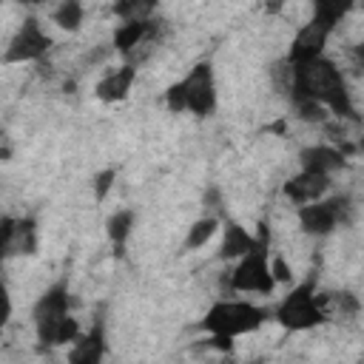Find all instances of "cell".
I'll return each mask as SVG.
<instances>
[{
	"label": "cell",
	"instance_id": "cell-1",
	"mask_svg": "<svg viewBox=\"0 0 364 364\" xmlns=\"http://www.w3.org/2000/svg\"><path fill=\"white\" fill-rule=\"evenodd\" d=\"M290 91H293V100H316V102L327 105L330 114L355 119V108H353V100L347 91L344 74L324 54L310 63L290 65Z\"/></svg>",
	"mask_w": 364,
	"mask_h": 364
},
{
	"label": "cell",
	"instance_id": "cell-2",
	"mask_svg": "<svg viewBox=\"0 0 364 364\" xmlns=\"http://www.w3.org/2000/svg\"><path fill=\"white\" fill-rule=\"evenodd\" d=\"M270 313L253 301H239V299H219L208 307L205 318L199 327L205 333H225V336H247L256 333Z\"/></svg>",
	"mask_w": 364,
	"mask_h": 364
},
{
	"label": "cell",
	"instance_id": "cell-3",
	"mask_svg": "<svg viewBox=\"0 0 364 364\" xmlns=\"http://www.w3.org/2000/svg\"><path fill=\"white\" fill-rule=\"evenodd\" d=\"M273 318L290 330V333H304V330H313L318 324H324L330 316L327 310L318 304L316 299V284L313 282H304V284H296L273 310Z\"/></svg>",
	"mask_w": 364,
	"mask_h": 364
},
{
	"label": "cell",
	"instance_id": "cell-4",
	"mask_svg": "<svg viewBox=\"0 0 364 364\" xmlns=\"http://www.w3.org/2000/svg\"><path fill=\"white\" fill-rule=\"evenodd\" d=\"M259 245L245 253L242 259H236V267L230 270V290L236 293H273L276 287V279H273V270H270V247H267V228L262 225L259 230Z\"/></svg>",
	"mask_w": 364,
	"mask_h": 364
},
{
	"label": "cell",
	"instance_id": "cell-5",
	"mask_svg": "<svg viewBox=\"0 0 364 364\" xmlns=\"http://www.w3.org/2000/svg\"><path fill=\"white\" fill-rule=\"evenodd\" d=\"M347 196H330V199H316V202H307V205H299L296 208V216H299V225L304 233L310 236H327L338 228V222H344L347 216Z\"/></svg>",
	"mask_w": 364,
	"mask_h": 364
},
{
	"label": "cell",
	"instance_id": "cell-6",
	"mask_svg": "<svg viewBox=\"0 0 364 364\" xmlns=\"http://www.w3.org/2000/svg\"><path fill=\"white\" fill-rule=\"evenodd\" d=\"M51 48V37L43 31V26L34 17H26L23 26L11 34L6 51H3V63L14 65V63H34L40 57H46Z\"/></svg>",
	"mask_w": 364,
	"mask_h": 364
},
{
	"label": "cell",
	"instance_id": "cell-7",
	"mask_svg": "<svg viewBox=\"0 0 364 364\" xmlns=\"http://www.w3.org/2000/svg\"><path fill=\"white\" fill-rule=\"evenodd\" d=\"M68 313V287L63 282L51 284L31 307V318H34V333L37 341L46 347H54V324Z\"/></svg>",
	"mask_w": 364,
	"mask_h": 364
},
{
	"label": "cell",
	"instance_id": "cell-8",
	"mask_svg": "<svg viewBox=\"0 0 364 364\" xmlns=\"http://www.w3.org/2000/svg\"><path fill=\"white\" fill-rule=\"evenodd\" d=\"M182 80H185V91H188V111L196 114V117H210L216 111V77H213V65L208 60H202Z\"/></svg>",
	"mask_w": 364,
	"mask_h": 364
},
{
	"label": "cell",
	"instance_id": "cell-9",
	"mask_svg": "<svg viewBox=\"0 0 364 364\" xmlns=\"http://www.w3.org/2000/svg\"><path fill=\"white\" fill-rule=\"evenodd\" d=\"M327 188H330V176L327 173H318V171H299V173H293L284 185H282V193H284V199L290 202V205H307V202H316V199H321L324 193H327Z\"/></svg>",
	"mask_w": 364,
	"mask_h": 364
},
{
	"label": "cell",
	"instance_id": "cell-10",
	"mask_svg": "<svg viewBox=\"0 0 364 364\" xmlns=\"http://www.w3.org/2000/svg\"><path fill=\"white\" fill-rule=\"evenodd\" d=\"M327 40H330V31H324L321 26H316L313 20H307V23L296 31V37H293V43H290L287 65H299V63H310V60L321 57Z\"/></svg>",
	"mask_w": 364,
	"mask_h": 364
},
{
	"label": "cell",
	"instance_id": "cell-11",
	"mask_svg": "<svg viewBox=\"0 0 364 364\" xmlns=\"http://www.w3.org/2000/svg\"><path fill=\"white\" fill-rule=\"evenodd\" d=\"M259 233L247 230L242 222L236 219H225L222 225V245H219V259H242L245 253H250L259 245Z\"/></svg>",
	"mask_w": 364,
	"mask_h": 364
},
{
	"label": "cell",
	"instance_id": "cell-12",
	"mask_svg": "<svg viewBox=\"0 0 364 364\" xmlns=\"http://www.w3.org/2000/svg\"><path fill=\"white\" fill-rule=\"evenodd\" d=\"M134 80H136V65H134V63H125V65L108 71V74L97 82L94 94H97L102 102H122V100L131 94Z\"/></svg>",
	"mask_w": 364,
	"mask_h": 364
},
{
	"label": "cell",
	"instance_id": "cell-13",
	"mask_svg": "<svg viewBox=\"0 0 364 364\" xmlns=\"http://www.w3.org/2000/svg\"><path fill=\"white\" fill-rule=\"evenodd\" d=\"M344 154L341 148H330V145H310L299 154V165L304 171H318V173H336L341 165H344Z\"/></svg>",
	"mask_w": 364,
	"mask_h": 364
},
{
	"label": "cell",
	"instance_id": "cell-14",
	"mask_svg": "<svg viewBox=\"0 0 364 364\" xmlns=\"http://www.w3.org/2000/svg\"><path fill=\"white\" fill-rule=\"evenodd\" d=\"M105 355V336H102V324H94V330H88L85 336H80L68 353L71 364H97Z\"/></svg>",
	"mask_w": 364,
	"mask_h": 364
},
{
	"label": "cell",
	"instance_id": "cell-15",
	"mask_svg": "<svg viewBox=\"0 0 364 364\" xmlns=\"http://www.w3.org/2000/svg\"><path fill=\"white\" fill-rule=\"evenodd\" d=\"M3 247V256H28L37 250V225L34 219H17L11 236L0 245Z\"/></svg>",
	"mask_w": 364,
	"mask_h": 364
},
{
	"label": "cell",
	"instance_id": "cell-16",
	"mask_svg": "<svg viewBox=\"0 0 364 364\" xmlns=\"http://www.w3.org/2000/svg\"><path fill=\"white\" fill-rule=\"evenodd\" d=\"M148 34H151V23L148 20H122L117 26V31H114V48L128 57V54L136 51V46L145 43Z\"/></svg>",
	"mask_w": 364,
	"mask_h": 364
},
{
	"label": "cell",
	"instance_id": "cell-17",
	"mask_svg": "<svg viewBox=\"0 0 364 364\" xmlns=\"http://www.w3.org/2000/svg\"><path fill=\"white\" fill-rule=\"evenodd\" d=\"M353 3L355 0H313V23L316 26H321L324 31H336L338 28V23L350 14V9H353Z\"/></svg>",
	"mask_w": 364,
	"mask_h": 364
},
{
	"label": "cell",
	"instance_id": "cell-18",
	"mask_svg": "<svg viewBox=\"0 0 364 364\" xmlns=\"http://www.w3.org/2000/svg\"><path fill=\"white\" fill-rule=\"evenodd\" d=\"M219 216H213V213H205V216H199L191 228H188V233H185V250H199V247H205L213 236H216V230H219Z\"/></svg>",
	"mask_w": 364,
	"mask_h": 364
},
{
	"label": "cell",
	"instance_id": "cell-19",
	"mask_svg": "<svg viewBox=\"0 0 364 364\" xmlns=\"http://www.w3.org/2000/svg\"><path fill=\"white\" fill-rule=\"evenodd\" d=\"M131 228H134V210H131V208L114 210V213L105 219V233H108L111 245L117 247V253H122V245H125V239L131 236Z\"/></svg>",
	"mask_w": 364,
	"mask_h": 364
},
{
	"label": "cell",
	"instance_id": "cell-20",
	"mask_svg": "<svg viewBox=\"0 0 364 364\" xmlns=\"http://www.w3.org/2000/svg\"><path fill=\"white\" fill-rule=\"evenodd\" d=\"M82 17H85V9L80 0H63L54 11H51V23L63 31H77L82 26Z\"/></svg>",
	"mask_w": 364,
	"mask_h": 364
},
{
	"label": "cell",
	"instance_id": "cell-21",
	"mask_svg": "<svg viewBox=\"0 0 364 364\" xmlns=\"http://www.w3.org/2000/svg\"><path fill=\"white\" fill-rule=\"evenodd\" d=\"M154 9V0H117L114 14L119 20H148V11Z\"/></svg>",
	"mask_w": 364,
	"mask_h": 364
},
{
	"label": "cell",
	"instance_id": "cell-22",
	"mask_svg": "<svg viewBox=\"0 0 364 364\" xmlns=\"http://www.w3.org/2000/svg\"><path fill=\"white\" fill-rule=\"evenodd\" d=\"M80 336H82V333H80V321H77L71 313H65V316H63V318L54 324V347L74 344Z\"/></svg>",
	"mask_w": 364,
	"mask_h": 364
},
{
	"label": "cell",
	"instance_id": "cell-23",
	"mask_svg": "<svg viewBox=\"0 0 364 364\" xmlns=\"http://www.w3.org/2000/svg\"><path fill=\"white\" fill-rule=\"evenodd\" d=\"M162 100H165V108H168L171 114H182V111H188V91H185V80L171 82V85L165 88Z\"/></svg>",
	"mask_w": 364,
	"mask_h": 364
},
{
	"label": "cell",
	"instance_id": "cell-24",
	"mask_svg": "<svg viewBox=\"0 0 364 364\" xmlns=\"http://www.w3.org/2000/svg\"><path fill=\"white\" fill-rule=\"evenodd\" d=\"M296 102V117L304 122H324L327 119V105L316 102V100H293Z\"/></svg>",
	"mask_w": 364,
	"mask_h": 364
},
{
	"label": "cell",
	"instance_id": "cell-25",
	"mask_svg": "<svg viewBox=\"0 0 364 364\" xmlns=\"http://www.w3.org/2000/svg\"><path fill=\"white\" fill-rule=\"evenodd\" d=\"M114 182H117V168H102L100 173H94V179H91L94 199H97V202H105L108 193L114 191Z\"/></svg>",
	"mask_w": 364,
	"mask_h": 364
},
{
	"label": "cell",
	"instance_id": "cell-26",
	"mask_svg": "<svg viewBox=\"0 0 364 364\" xmlns=\"http://www.w3.org/2000/svg\"><path fill=\"white\" fill-rule=\"evenodd\" d=\"M341 313V316H355L358 310H361V304H358V299L353 296V293H330V313Z\"/></svg>",
	"mask_w": 364,
	"mask_h": 364
},
{
	"label": "cell",
	"instance_id": "cell-27",
	"mask_svg": "<svg viewBox=\"0 0 364 364\" xmlns=\"http://www.w3.org/2000/svg\"><path fill=\"white\" fill-rule=\"evenodd\" d=\"M270 270H273L276 284H287L293 279V267L287 264V259L282 253H273V250H270Z\"/></svg>",
	"mask_w": 364,
	"mask_h": 364
},
{
	"label": "cell",
	"instance_id": "cell-28",
	"mask_svg": "<svg viewBox=\"0 0 364 364\" xmlns=\"http://www.w3.org/2000/svg\"><path fill=\"white\" fill-rule=\"evenodd\" d=\"M262 9H264V14H282L284 0H262Z\"/></svg>",
	"mask_w": 364,
	"mask_h": 364
},
{
	"label": "cell",
	"instance_id": "cell-29",
	"mask_svg": "<svg viewBox=\"0 0 364 364\" xmlns=\"http://www.w3.org/2000/svg\"><path fill=\"white\" fill-rule=\"evenodd\" d=\"M355 60H358V63H361V68H364V43H358V46H355Z\"/></svg>",
	"mask_w": 364,
	"mask_h": 364
}]
</instances>
